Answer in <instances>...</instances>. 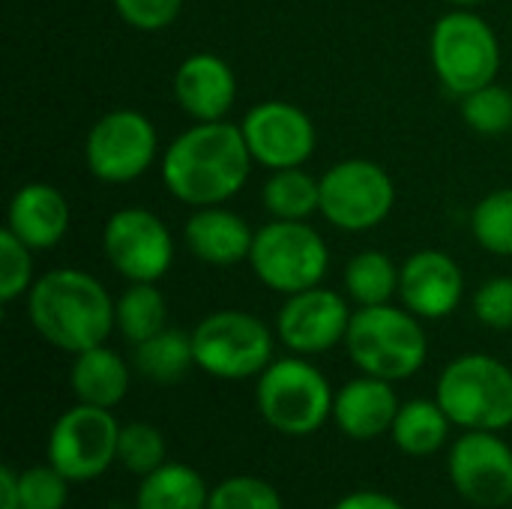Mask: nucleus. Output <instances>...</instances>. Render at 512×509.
Instances as JSON below:
<instances>
[{"instance_id": "nucleus-34", "label": "nucleus", "mask_w": 512, "mask_h": 509, "mask_svg": "<svg viewBox=\"0 0 512 509\" xmlns=\"http://www.w3.org/2000/svg\"><path fill=\"white\" fill-rule=\"evenodd\" d=\"M474 315L492 330H512V279H489L474 294Z\"/></svg>"}, {"instance_id": "nucleus-25", "label": "nucleus", "mask_w": 512, "mask_h": 509, "mask_svg": "<svg viewBox=\"0 0 512 509\" xmlns=\"http://www.w3.org/2000/svg\"><path fill=\"white\" fill-rule=\"evenodd\" d=\"M264 207L276 219L303 222L315 210H321V180L300 168H282L264 183Z\"/></svg>"}, {"instance_id": "nucleus-37", "label": "nucleus", "mask_w": 512, "mask_h": 509, "mask_svg": "<svg viewBox=\"0 0 512 509\" xmlns=\"http://www.w3.org/2000/svg\"><path fill=\"white\" fill-rule=\"evenodd\" d=\"M0 509H21V474L9 465L0 468Z\"/></svg>"}, {"instance_id": "nucleus-2", "label": "nucleus", "mask_w": 512, "mask_h": 509, "mask_svg": "<svg viewBox=\"0 0 512 509\" xmlns=\"http://www.w3.org/2000/svg\"><path fill=\"white\" fill-rule=\"evenodd\" d=\"M114 306L117 303H111L108 291L90 273L72 267L45 273L27 297V312L36 333L48 345L69 354L105 345L117 327Z\"/></svg>"}, {"instance_id": "nucleus-29", "label": "nucleus", "mask_w": 512, "mask_h": 509, "mask_svg": "<svg viewBox=\"0 0 512 509\" xmlns=\"http://www.w3.org/2000/svg\"><path fill=\"white\" fill-rule=\"evenodd\" d=\"M474 237L495 255H512V189L486 195L471 219Z\"/></svg>"}, {"instance_id": "nucleus-1", "label": "nucleus", "mask_w": 512, "mask_h": 509, "mask_svg": "<svg viewBox=\"0 0 512 509\" xmlns=\"http://www.w3.org/2000/svg\"><path fill=\"white\" fill-rule=\"evenodd\" d=\"M249 144L240 126L213 120L186 129L165 153L162 180L168 192L195 207H216L234 198L249 177Z\"/></svg>"}, {"instance_id": "nucleus-9", "label": "nucleus", "mask_w": 512, "mask_h": 509, "mask_svg": "<svg viewBox=\"0 0 512 509\" xmlns=\"http://www.w3.org/2000/svg\"><path fill=\"white\" fill-rule=\"evenodd\" d=\"M120 423L108 408L72 405L48 432V462L72 483H90L117 462Z\"/></svg>"}, {"instance_id": "nucleus-28", "label": "nucleus", "mask_w": 512, "mask_h": 509, "mask_svg": "<svg viewBox=\"0 0 512 509\" xmlns=\"http://www.w3.org/2000/svg\"><path fill=\"white\" fill-rule=\"evenodd\" d=\"M117 462L135 474V477H147L156 468H162L168 462V444L165 435L153 426V423H126L120 426V444H117Z\"/></svg>"}, {"instance_id": "nucleus-20", "label": "nucleus", "mask_w": 512, "mask_h": 509, "mask_svg": "<svg viewBox=\"0 0 512 509\" xmlns=\"http://www.w3.org/2000/svg\"><path fill=\"white\" fill-rule=\"evenodd\" d=\"M252 240L255 234L249 231V225L237 213L219 210V204L198 210L186 222V246L195 252V258L213 267H231L249 258Z\"/></svg>"}, {"instance_id": "nucleus-12", "label": "nucleus", "mask_w": 512, "mask_h": 509, "mask_svg": "<svg viewBox=\"0 0 512 509\" xmlns=\"http://www.w3.org/2000/svg\"><path fill=\"white\" fill-rule=\"evenodd\" d=\"M450 483L474 507L512 504V447L498 432H465L450 447Z\"/></svg>"}, {"instance_id": "nucleus-23", "label": "nucleus", "mask_w": 512, "mask_h": 509, "mask_svg": "<svg viewBox=\"0 0 512 509\" xmlns=\"http://www.w3.org/2000/svg\"><path fill=\"white\" fill-rule=\"evenodd\" d=\"M450 426H453V420L438 405V399L435 402L432 399H411L399 408L390 435H393V444L405 456L423 459V456L438 453L447 444Z\"/></svg>"}, {"instance_id": "nucleus-35", "label": "nucleus", "mask_w": 512, "mask_h": 509, "mask_svg": "<svg viewBox=\"0 0 512 509\" xmlns=\"http://www.w3.org/2000/svg\"><path fill=\"white\" fill-rule=\"evenodd\" d=\"M117 12L123 15V21H129L138 30H162L168 27L183 0H114Z\"/></svg>"}, {"instance_id": "nucleus-31", "label": "nucleus", "mask_w": 512, "mask_h": 509, "mask_svg": "<svg viewBox=\"0 0 512 509\" xmlns=\"http://www.w3.org/2000/svg\"><path fill=\"white\" fill-rule=\"evenodd\" d=\"M207 509H285L282 495L261 477H228L210 489Z\"/></svg>"}, {"instance_id": "nucleus-10", "label": "nucleus", "mask_w": 512, "mask_h": 509, "mask_svg": "<svg viewBox=\"0 0 512 509\" xmlns=\"http://www.w3.org/2000/svg\"><path fill=\"white\" fill-rule=\"evenodd\" d=\"M396 201L390 174L369 159H348L321 177V213L342 231L381 225Z\"/></svg>"}, {"instance_id": "nucleus-26", "label": "nucleus", "mask_w": 512, "mask_h": 509, "mask_svg": "<svg viewBox=\"0 0 512 509\" xmlns=\"http://www.w3.org/2000/svg\"><path fill=\"white\" fill-rule=\"evenodd\" d=\"M117 312V327L120 333L132 342V345H141L147 342L150 336L162 333L165 330V297L162 291L153 285V282H132L123 297L117 300L114 306Z\"/></svg>"}, {"instance_id": "nucleus-32", "label": "nucleus", "mask_w": 512, "mask_h": 509, "mask_svg": "<svg viewBox=\"0 0 512 509\" xmlns=\"http://www.w3.org/2000/svg\"><path fill=\"white\" fill-rule=\"evenodd\" d=\"M69 477L51 462L21 471V509H63L69 501Z\"/></svg>"}, {"instance_id": "nucleus-14", "label": "nucleus", "mask_w": 512, "mask_h": 509, "mask_svg": "<svg viewBox=\"0 0 512 509\" xmlns=\"http://www.w3.org/2000/svg\"><path fill=\"white\" fill-rule=\"evenodd\" d=\"M243 138L255 162L282 171L300 168L315 150V126L297 105L261 102L243 120Z\"/></svg>"}, {"instance_id": "nucleus-3", "label": "nucleus", "mask_w": 512, "mask_h": 509, "mask_svg": "<svg viewBox=\"0 0 512 509\" xmlns=\"http://www.w3.org/2000/svg\"><path fill=\"white\" fill-rule=\"evenodd\" d=\"M348 357L363 375L405 381L417 375L429 357V339L414 312L396 306H360L345 336Z\"/></svg>"}, {"instance_id": "nucleus-22", "label": "nucleus", "mask_w": 512, "mask_h": 509, "mask_svg": "<svg viewBox=\"0 0 512 509\" xmlns=\"http://www.w3.org/2000/svg\"><path fill=\"white\" fill-rule=\"evenodd\" d=\"M207 504L210 489L204 477L183 462H165L141 477L135 492V509H207Z\"/></svg>"}, {"instance_id": "nucleus-19", "label": "nucleus", "mask_w": 512, "mask_h": 509, "mask_svg": "<svg viewBox=\"0 0 512 509\" xmlns=\"http://www.w3.org/2000/svg\"><path fill=\"white\" fill-rule=\"evenodd\" d=\"M24 246L51 249L69 231V204L48 183H27L9 201V225Z\"/></svg>"}, {"instance_id": "nucleus-33", "label": "nucleus", "mask_w": 512, "mask_h": 509, "mask_svg": "<svg viewBox=\"0 0 512 509\" xmlns=\"http://www.w3.org/2000/svg\"><path fill=\"white\" fill-rule=\"evenodd\" d=\"M30 246H24L9 228L0 231V300L12 303L30 285Z\"/></svg>"}, {"instance_id": "nucleus-36", "label": "nucleus", "mask_w": 512, "mask_h": 509, "mask_svg": "<svg viewBox=\"0 0 512 509\" xmlns=\"http://www.w3.org/2000/svg\"><path fill=\"white\" fill-rule=\"evenodd\" d=\"M333 509H405L393 495L387 492H375V489H360L345 495Z\"/></svg>"}, {"instance_id": "nucleus-21", "label": "nucleus", "mask_w": 512, "mask_h": 509, "mask_svg": "<svg viewBox=\"0 0 512 509\" xmlns=\"http://www.w3.org/2000/svg\"><path fill=\"white\" fill-rule=\"evenodd\" d=\"M69 387L78 402L96 405V408H117L129 393V366L105 345L87 348L75 354Z\"/></svg>"}, {"instance_id": "nucleus-17", "label": "nucleus", "mask_w": 512, "mask_h": 509, "mask_svg": "<svg viewBox=\"0 0 512 509\" xmlns=\"http://www.w3.org/2000/svg\"><path fill=\"white\" fill-rule=\"evenodd\" d=\"M399 399L393 381L384 378H354L348 381L333 399V420L336 426L354 441H375L387 435L399 414Z\"/></svg>"}, {"instance_id": "nucleus-24", "label": "nucleus", "mask_w": 512, "mask_h": 509, "mask_svg": "<svg viewBox=\"0 0 512 509\" xmlns=\"http://www.w3.org/2000/svg\"><path fill=\"white\" fill-rule=\"evenodd\" d=\"M195 366L192 336L174 327L135 345V369L153 384H177Z\"/></svg>"}, {"instance_id": "nucleus-18", "label": "nucleus", "mask_w": 512, "mask_h": 509, "mask_svg": "<svg viewBox=\"0 0 512 509\" xmlns=\"http://www.w3.org/2000/svg\"><path fill=\"white\" fill-rule=\"evenodd\" d=\"M174 93L183 111L201 123L222 120L237 96V78L216 54H192L174 75Z\"/></svg>"}, {"instance_id": "nucleus-30", "label": "nucleus", "mask_w": 512, "mask_h": 509, "mask_svg": "<svg viewBox=\"0 0 512 509\" xmlns=\"http://www.w3.org/2000/svg\"><path fill=\"white\" fill-rule=\"evenodd\" d=\"M465 123L480 135H501L512 129V93L495 81L462 96Z\"/></svg>"}, {"instance_id": "nucleus-16", "label": "nucleus", "mask_w": 512, "mask_h": 509, "mask_svg": "<svg viewBox=\"0 0 512 509\" xmlns=\"http://www.w3.org/2000/svg\"><path fill=\"white\" fill-rule=\"evenodd\" d=\"M465 291L459 264L444 252H417L399 270V297L417 318H447Z\"/></svg>"}, {"instance_id": "nucleus-38", "label": "nucleus", "mask_w": 512, "mask_h": 509, "mask_svg": "<svg viewBox=\"0 0 512 509\" xmlns=\"http://www.w3.org/2000/svg\"><path fill=\"white\" fill-rule=\"evenodd\" d=\"M450 3H465V6H471V3H483V0H450Z\"/></svg>"}, {"instance_id": "nucleus-8", "label": "nucleus", "mask_w": 512, "mask_h": 509, "mask_svg": "<svg viewBox=\"0 0 512 509\" xmlns=\"http://www.w3.org/2000/svg\"><path fill=\"white\" fill-rule=\"evenodd\" d=\"M432 63L444 87L468 96L495 81L501 48L495 30L474 12H450L432 30Z\"/></svg>"}, {"instance_id": "nucleus-5", "label": "nucleus", "mask_w": 512, "mask_h": 509, "mask_svg": "<svg viewBox=\"0 0 512 509\" xmlns=\"http://www.w3.org/2000/svg\"><path fill=\"white\" fill-rule=\"evenodd\" d=\"M330 381L303 357L270 363L258 375L255 405L270 429L288 438H306L333 417Z\"/></svg>"}, {"instance_id": "nucleus-6", "label": "nucleus", "mask_w": 512, "mask_h": 509, "mask_svg": "<svg viewBox=\"0 0 512 509\" xmlns=\"http://www.w3.org/2000/svg\"><path fill=\"white\" fill-rule=\"evenodd\" d=\"M249 261L255 276L267 288L291 297L318 288V282L327 273L330 252L321 234L306 222L276 219L261 231H255Z\"/></svg>"}, {"instance_id": "nucleus-7", "label": "nucleus", "mask_w": 512, "mask_h": 509, "mask_svg": "<svg viewBox=\"0 0 512 509\" xmlns=\"http://www.w3.org/2000/svg\"><path fill=\"white\" fill-rule=\"evenodd\" d=\"M195 366L222 381H243L261 375L273 363V336L249 312H213L195 333Z\"/></svg>"}, {"instance_id": "nucleus-11", "label": "nucleus", "mask_w": 512, "mask_h": 509, "mask_svg": "<svg viewBox=\"0 0 512 509\" xmlns=\"http://www.w3.org/2000/svg\"><path fill=\"white\" fill-rule=\"evenodd\" d=\"M87 168L105 183H129L141 177L156 156V129L138 111H111L87 135Z\"/></svg>"}, {"instance_id": "nucleus-13", "label": "nucleus", "mask_w": 512, "mask_h": 509, "mask_svg": "<svg viewBox=\"0 0 512 509\" xmlns=\"http://www.w3.org/2000/svg\"><path fill=\"white\" fill-rule=\"evenodd\" d=\"M105 255L111 267L129 282H156L168 273L174 243L159 216L150 210H117L105 222Z\"/></svg>"}, {"instance_id": "nucleus-4", "label": "nucleus", "mask_w": 512, "mask_h": 509, "mask_svg": "<svg viewBox=\"0 0 512 509\" xmlns=\"http://www.w3.org/2000/svg\"><path fill=\"white\" fill-rule=\"evenodd\" d=\"M435 399L465 432H504L512 426V369L489 354H465L441 372Z\"/></svg>"}, {"instance_id": "nucleus-15", "label": "nucleus", "mask_w": 512, "mask_h": 509, "mask_svg": "<svg viewBox=\"0 0 512 509\" xmlns=\"http://www.w3.org/2000/svg\"><path fill=\"white\" fill-rule=\"evenodd\" d=\"M351 324L348 303L327 288H309L291 294L288 303L279 309L276 333L294 354H324L345 342Z\"/></svg>"}, {"instance_id": "nucleus-27", "label": "nucleus", "mask_w": 512, "mask_h": 509, "mask_svg": "<svg viewBox=\"0 0 512 509\" xmlns=\"http://www.w3.org/2000/svg\"><path fill=\"white\" fill-rule=\"evenodd\" d=\"M345 288L360 306H384L399 291V270L384 252H360L345 267Z\"/></svg>"}]
</instances>
